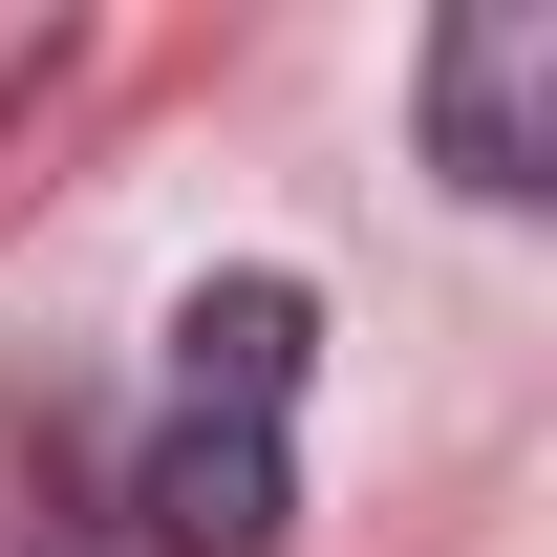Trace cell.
I'll return each mask as SVG.
<instances>
[{
    "label": "cell",
    "mask_w": 557,
    "mask_h": 557,
    "mask_svg": "<svg viewBox=\"0 0 557 557\" xmlns=\"http://www.w3.org/2000/svg\"><path fill=\"white\" fill-rule=\"evenodd\" d=\"M429 172L450 194H557V0H472L429 44Z\"/></svg>",
    "instance_id": "cell-1"
},
{
    "label": "cell",
    "mask_w": 557,
    "mask_h": 557,
    "mask_svg": "<svg viewBox=\"0 0 557 557\" xmlns=\"http://www.w3.org/2000/svg\"><path fill=\"white\" fill-rule=\"evenodd\" d=\"M300 344H322V300H300V278H194L172 386H194V408H236V429H278V408H300Z\"/></svg>",
    "instance_id": "cell-3"
},
{
    "label": "cell",
    "mask_w": 557,
    "mask_h": 557,
    "mask_svg": "<svg viewBox=\"0 0 557 557\" xmlns=\"http://www.w3.org/2000/svg\"><path fill=\"white\" fill-rule=\"evenodd\" d=\"M129 515H150V557H278L300 536V450L236 429V408H172L150 472H129Z\"/></svg>",
    "instance_id": "cell-2"
}]
</instances>
